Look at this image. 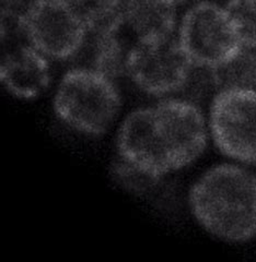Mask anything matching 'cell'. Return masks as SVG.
Listing matches in <instances>:
<instances>
[{"mask_svg": "<svg viewBox=\"0 0 256 262\" xmlns=\"http://www.w3.org/2000/svg\"><path fill=\"white\" fill-rule=\"evenodd\" d=\"M197 222L220 239L241 243L256 236V175L221 164L197 180L189 191Z\"/></svg>", "mask_w": 256, "mask_h": 262, "instance_id": "1", "label": "cell"}, {"mask_svg": "<svg viewBox=\"0 0 256 262\" xmlns=\"http://www.w3.org/2000/svg\"><path fill=\"white\" fill-rule=\"evenodd\" d=\"M54 110L65 124L82 134L101 136L121 110V96L113 80L90 68H73L63 77Z\"/></svg>", "mask_w": 256, "mask_h": 262, "instance_id": "2", "label": "cell"}, {"mask_svg": "<svg viewBox=\"0 0 256 262\" xmlns=\"http://www.w3.org/2000/svg\"><path fill=\"white\" fill-rule=\"evenodd\" d=\"M179 42L195 67L213 69L244 47L227 9L202 2L183 16Z\"/></svg>", "mask_w": 256, "mask_h": 262, "instance_id": "3", "label": "cell"}, {"mask_svg": "<svg viewBox=\"0 0 256 262\" xmlns=\"http://www.w3.org/2000/svg\"><path fill=\"white\" fill-rule=\"evenodd\" d=\"M153 110V141L169 171L178 170L200 158L207 145L202 112L184 100H168Z\"/></svg>", "mask_w": 256, "mask_h": 262, "instance_id": "4", "label": "cell"}, {"mask_svg": "<svg viewBox=\"0 0 256 262\" xmlns=\"http://www.w3.org/2000/svg\"><path fill=\"white\" fill-rule=\"evenodd\" d=\"M20 22L29 43L55 59L71 58L87 37L84 22L67 0H32Z\"/></svg>", "mask_w": 256, "mask_h": 262, "instance_id": "5", "label": "cell"}, {"mask_svg": "<svg viewBox=\"0 0 256 262\" xmlns=\"http://www.w3.org/2000/svg\"><path fill=\"white\" fill-rule=\"evenodd\" d=\"M194 64L179 39L136 42L126 57V73L143 91L167 95L184 88Z\"/></svg>", "mask_w": 256, "mask_h": 262, "instance_id": "6", "label": "cell"}, {"mask_svg": "<svg viewBox=\"0 0 256 262\" xmlns=\"http://www.w3.org/2000/svg\"><path fill=\"white\" fill-rule=\"evenodd\" d=\"M210 130L214 143L228 158L256 164V91L218 92L210 107Z\"/></svg>", "mask_w": 256, "mask_h": 262, "instance_id": "7", "label": "cell"}, {"mask_svg": "<svg viewBox=\"0 0 256 262\" xmlns=\"http://www.w3.org/2000/svg\"><path fill=\"white\" fill-rule=\"evenodd\" d=\"M32 44H21L7 52L0 66V79L12 95L31 100L42 94L51 82L46 58Z\"/></svg>", "mask_w": 256, "mask_h": 262, "instance_id": "8", "label": "cell"}, {"mask_svg": "<svg viewBox=\"0 0 256 262\" xmlns=\"http://www.w3.org/2000/svg\"><path fill=\"white\" fill-rule=\"evenodd\" d=\"M152 108H140L123 121L117 136L120 158L155 177L169 174L152 141Z\"/></svg>", "mask_w": 256, "mask_h": 262, "instance_id": "9", "label": "cell"}, {"mask_svg": "<svg viewBox=\"0 0 256 262\" xmlns=\"http://www.w3.org/2000/svg\"><path fill=\"white\" fill-rule=\"evenodd\" d=\"M175 7L168 0H125L124 19L137 42L166 39L176 27Z\"/></svg>", "mask_w": 256, "mask_h": 262, "instance_id": "10", "label": "cell"}, {"mask_svg": "<svg viewBox=\"0 0 256 262\" xmlns=\"http://www.w3.org/2000/svg\"><path fill=\"white\" fill-rule=\"evenodd\" d=\"M89 34L119 31L125 23L123 0H67Z\"/></svg>", "mask_w": 256, "mask_h": 262, "instance_id": "11", "label": "cell"}, {"mask_svg": "<svg viewBox=\"0 0 256 262\" xmlns=\"http://www.w3.org/2000/svg\"><path fill=\"white\" fill-rule=\"evenodd\" d=\"M211 75L219 92L235 89L256 91V51L243 47L232 58L211 69Z\"/></svg>", "mask_w": 256, "mask_h": 262, "instance_id": "12", "label": "cell"}, {"mask_svg": "<svg viewBox=\"0 0 256 262\" xmlns=\"http://www.w3.org/2000/svg\"><path fill=\"white\" fill-rule=\"evenodd\" d=\"M226 9L243 46L256 51V0H229Z\"/></svg>", "mask_w": 256, "mask_h": 262, "instance_id": "13", "label": "cell"}, {"mask_svg": "<svg viewBox=\"0 0 256 262\" xmlns=\"http://www.w3.org/2000/svg\"><path fill=\"white\" fill-rule=\"evenodd\" d=\"M112 177L123 189L133 193H144L152 189L161 179L146 173L122 158L113 164Z\"/></svg>", "mask_w": 256, "mask_h": 262, "instance_id": "14", "label": "cell"}, {"mask_svg": "<svg viewBox=\"0 0 256 262\" xmlns=\"http://www.w3.org/2000/svg\"><path fill=\"white\" fill-rule=\"evenodd\" d=\"M168 2H170V3H172V4H174V5L176 6V5L181 4V3H184L185 0H168Z\"/></svg>", "mask_w": 256, "mask_h": 262, "instance_id": "15", "label": "cell"}]
</instances>
